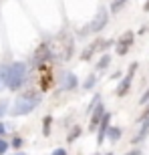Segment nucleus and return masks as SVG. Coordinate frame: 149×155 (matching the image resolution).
Wrapping results in <instances>:
<instances>
[{"instance_id": "nucleus-1", "label": "nucleus", "mask_w": 149, "mask_h": 155, "mask_svg": "<svg viewBox=\"0 0 149 155\" xmlns=\"http://www.w3.org/2000/svg\"><path fill=\"white\" fill-rule=\"evenodd\" d=\"M40 101V95L35 91H28V93H22L20 97L14 101V107L10 109V113L14 117L18 115H26V113H30V111L36 107V103Z\"/></svg>"}, {"instance_id": "nucleus-2", "label": "nucleus", "mask_w": 149, "mask_h": 155, "mask_svg": "<svg viewBox=\"0 0 149 155\" xmlns=\"http://www.w3.org/2000/svg\"><path fill=\"white\" fill-rule=\"evenodd\" d=\"M24 77H26V64L24 63H12L8 67V79H6V85L10 91H18L20 85L24 83Z\"/></svg>"}, {"instance_id": "nucleus-3", "label": "nucleus", "mask_w": 149, "mask_h": 155, "mask_svg": "<svg viewBox=\"0 0 149 155\" xmlns=\"http://www.w3.org/2000/svg\"><path fill=\"white\" fill-rule=\"evenodd\" d=\"M107 24V12H105V8H99V12L95 14V18H93V22L89 24V30L91 32H97V30H101Z\"/></svg>"}, {"instance_id": "nucleus-4", "label": "nucleus", "mask_w": 149, "mask_h": 155, "mask_svg": "<svg viewBox=\"0 0 149 155\" xmlns=\"http://www.w3.org/2000/svg\"><path fill=\"white\" fill-rule=\"evenodd\" d=\"M135 69H137V64H131V69H129V75H127L125 79L121 81V85L117 87V95H119V97H125L127 93H129V87H131V81H133V73H135Z\"/></svg>"}, {"instance_id": "nucleus-5", "label": "nucleus", "mask_w": 149, "mask_h": 155, "mask_svg": "<svg viewBox=\"0 0 149 155\" xmlns=\"http://www.w3.org/2000/svg\"><path fill=\"white\" fill-rule=\"evenodd\" d=\"M48 58H51V46L42 42L35 51V58H32V61H35V63H46Z\"/></svg>"}, {"instance_id": "nucleus-6", "label": "nucleus", "mask_w": 149, "mask_h": 155, "mask_svg": "<svg viewBox=\"0 0 149 155\" xmlns=\"http://www.w3.org/2000/svg\"><path fill=\"white\" fill-rule=\"evenodd\" d=\"M131 45H133V32L129 30V32H125V35L119 38V45H117V52H119V54H125L127 48H129Z\"/></svg>"}, {"instance_id": "nucleus-7", "label": "nucleus", "mask_w": 149, "mask_h": 155, "mask_svg": "<svg viewBox=\"0 0 149 155\" xmlns=\"http://www.w3.org/2000/svg\"><path fill=\"white\" fill-rule=\"evenodd\" d=\"M109 121H111V115L109 113H105L103 115V119H101V131H99V137H97V141H99V145L103 143V139H105V135H107V129H109Z\"/></svg>"}, {"instance_id": "nucleus-8", "label": "nucleus", "mask_w": 149, "mask_h": 155, "mask_svg": "<svg viewBox=\"0 0 149 155\" xmlns=\"http://www.w3.org/2000/svg\"><path fill=\"white\" fill-rule=\"evenodd\" d=\"M103 115H105V111H103V107L99 105L97 109H95V113H93V117H91V123H89V129H91V131L97 129V125L101 123V119H103Z\"/></svg>"}, {"instance_id": "nucleus-9", "label": "nucleus", "mask_w": 149, "mask_h": 155, "mask_svg": "<svg viewBox=\"0 0 149 155\" xmlns=\"http://www.w3.org/2000/svg\"><path fill=\"white\" fill-rule=\"evenodd\" d=\"M74 87H77V77L73 73H67V77H65V89L67 91H73Z\"/></svg>"}, {"instance_id": "nucleus-10", "label": "nucleus", "mask_w": 149, "mask_h": 155, "mask_svg": "<svg viewBox=\"0 0 149 155\" xmlns=\"http://www.w3.org/2000/svg\"><path fill=\"white\" fill-rule=\"evenodd\" d=\"M97 48H99V42H95V45H91V46H87L85 51H83V61H89V58H91V54L97 51Z\"/></svg>"}, {"instance_id": "nucleus-11", "label": "nucleus", "mask_w": 149, "mask_h": 155, "mask_svg": "<svg viewBox=\"0 0 149 155\" xmlns=\"http://www.w3.org/2000/svg\"><path fill=\"white\" fill-rule=\"evenodd\" d=\"M107 137L111 139V141H117V139L121 137V129H117V127H111V129H107Z\"/></svg>"}, {"instance_id": "nucleus-12", "label": "nucleus", "mask_w": 149, "mask_h": 155, "mask_svg": "<svg viewBox=\"0 0 149 155\" xmlns=\"http://www.w3.org/2000/svg\"><path fill=\"white\" fill-rule=\"evenodd\" d=\"M6 79H8V67H0V87L6 85Z\"/></svg>"}, {"instance_id": "nucleus-13", "label": "nucleus", "mask_w": 149, "mask_h": 155, "mask_svg": "<svg viewBox=\"0 0 149 155\" xmlns=\"http://www.w3.org/2000/svg\"><path fill=\"white\" fill-rule=\"evenodd\" d=\"M42 123H45V125H42V133H45V135H48V133H51V123H52V119H51V117H45V121H42Z\"/></svg>"}, {"instance_id": "nucleus-14", "label": "nucleus", "mask_w": 149, "mask_h": 155, "mask_svg": "<svg viewBox=\"0 0 149 155\" xmlns=\"http://www.w3.org/2000/svg\"><path fill=\"white\" fill-rule=\"evenodd\" d=\"M52 83V77L48 73H42V89H48V85Z\"/></svg>"}, {"instance_id": "nucleus-15", "label": "nucleus", "mask_w": 149, "mask_h": 155, "mask_svg": "<svg viewBox=\"0 0 149 155\" xmlns=\"http://www.w3.org/2000/svg\"><path fill=\"white\" fill-rule=\"evenodd\" d=\"M111 63V57L109 54H105L103 58H101V61H99V64H97V69H105V67H107V64Z\"/></svg>"}, {"instance_id": "nucleus-16", "label": "nucleus", "mask_w": 149, "mask_h": 155, "mask_svg": "<svg viewBox=\"0 0 149 155\" xmlns=\"http://www.w3.org/2000/svg\"><path fill=\"white\" fill-rule=\"evenodd\" d=\"M123 6H125V2H121V0H119V2H113V4H111V10H113V12H119Z\"/></svg>"}, {"instance_id": "nucleus-17", "label": "nucleus", "mask_w": 149, "mask_h": 155, "mask_svg": "<svg viewBox=\"0 0 149 155\" xmlns=\"http://www.w3.org/2000/svg\"><path fill=\"white\" fill-rule=\"evenodd\" d=\"M12 147H14V149H20V147H22V139L18 137V135L12 139Z\"/></svg>"}, {"instance_id": "nucleus-18", "label": "nucleus", "mask_w": 149, "mask_h": 155, "mask_svg": "<svg viewBox=\"0 0 149 155\" xmlns=\"http://www.w3.org/2000/svg\"><path fill=\"white\" fill-rule=\"evenodd\" d=\"M6 107H8V101L2 99V101H0V119H2V115L6 113Z\"/></svg>"}, {"instance_id": "nucleus-19", "label": "nucleus", "mask_w": 149, "mask_h": 155, "mask_svg": "<svg viewBox=\"0 0 149 155\" xmlns=\"http://www.w3.org/2000/svg\"><path fill=\"white\" fill-rule=\"evenodd\" d=\"M6 149H8V143H6L4 139H0V155H4Z\"/></svg>"}, {"instance_id": "nucleus-20", "label": "nucleus", "mask_w": 149, "mask_h": 155, "mask_svg": "<svg viewBox=\"0 0 149 155\" xmlns=\"http://www.w3.org/2000/svg\"><path fill=\"white\" fill-rule=\"evenodd\" d=\"M79 133H81V129H79V127H74V129H73V133H71V135H69V141H74Z\"/></svg>"}, {"instance_id": "nucleus-21", "label": "nucleus", "mask_w": 149, "mask_h": 155, "mask_svg": "<svg viewBox=\"0 0 149 155\" xmlns=\"http://www.w3.org/2000/svg\"><path fill=\"white\" fill-rule=\"evenodd\" d=\"M93 85H95V77L91 75V77H89V79H87V83H85V89H91Z\"/></svg>"}, {"instance_id": "nucleus-22", "label": "nucleus", "mask_w": 149, "mask_h": 155, "mask_svg": "<svg viewBox=\"0 0 149 155\" xmlns=\"http://www.w3.org/2000/svg\"><path fill=\"white\" fill-rule=\"evenodd\" d=\"M52 155H67V151H65V149H55Z\"/></svg>"}, {"instance_id": "nucleus-23", "label": "nucleus", "mask_w": 149, "mask_h": 155, "mask_svg": "<svg viewBox=\"0 0 149 155\" xmlns=\"http://www.w3.org/2000/svg\"><path fill=\"white\" fill-rule=\"evenodd\" d=\"M147 101H149V89H147V93H145L143 97H141V103H147Z\"/></svg>"}, {"instance_id": "nucleus-24", "label": "nucleus", "mask_w": 149, "mask_h": 155, "mask_svg": "<svg viewBox=\"0 0 149 155\" xmlns=\"http://www.w3.org/2000/svg\"><path fill=\"white\" fill-rule=\"evenodd\" d=\"M4 131H6V129H4V125H0V137L4 135Z\"/></svg>"}, {"instance_id": "nucleus-25", "label": "nucleus", "mask_w": 149, "mask_h": 155, "mask_svg": "<svg viewBox=\"0 0 149 155\" xmlns=\"http://www.w3.org/2000/svg\"><path fill=\"white\" fill-rule=\"evenodd\" d=\"M127 155H141V153H139V151H129Z\"/></svg>"}, {"instance_id": "nucleus-26", "label": "nucleus", "mask_w": 149, "mask_h": 155, "mask_svg": "<svg viewBox=\"0 0 149 155\" xmlns=\"http://www.w3.org/2000/svg\"><path fill=\"white\" fill-rule=\"evenodd\" d=\"M16 155H24V153H16Z\"/></svg>"}, {"instance_id": "nucleus-27", "label": "nucleus", "mask_w": 149, "mask_h": 155, "mask_svg": "<svg viewBox=\"0 0 149 155\" xmlns=\"http://www.w3.org/2000/svg\"><path fill=\"white\" fill-rule=\"evenodd\" d=\"M109 155H111V153H109Z\"/></svg>"}]
</instances>
